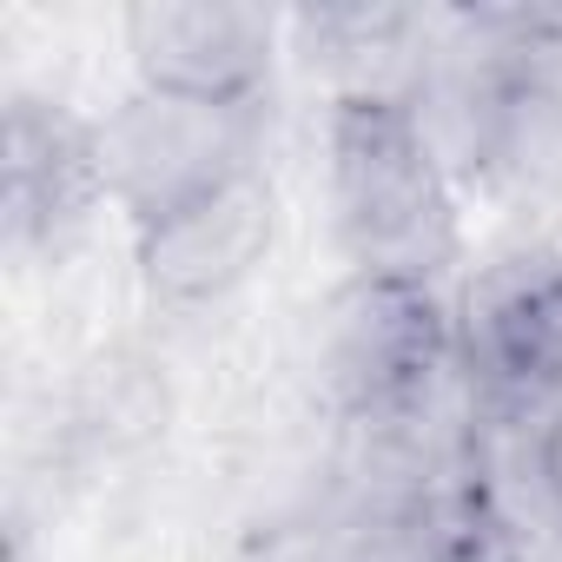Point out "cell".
<instances>
[{
  "label": "cell",
  "instance_id": "3957f363",
  "mask_svg": "<svg viewBox=\"0 0 562 562\" xmlns=\"http://www.w3.org/2000/svg\"><path fill=\"white\" fill-rule=\"evenodd\" d=\"M457 371L483 424H536L562 404V245L516 238L457 285Z\"/></svg>",
  "mask_w": 562,
  "mask_h": 562
},
{
  "label": "cell",
  "instance_id": "8992f818",
  "mask_svg": "<svg viewBox=\"0 0 562 562\" xmlns=\"http://www.w3.org/2000/svg\"><path fill=\"white\" fill-rule=\"evenodd\" d=\"M271 245H278V186L265 166H251L212 192H192L139 218L133 271L159 312H212L238 285H251Z\"/></svg>",
  "mask_w": 562,
  "mask_h": 562
},
{
  "label": "cell",
  "instance_id": "ba28073f",
  "mask_svg": "<svg viewBox=\"0 0 562 562\" xmlns=\"http://www.w3.org/2000/svg\"><path fill=\"white\" fill-rule=\"evenodd\" d=\"M529 470H536V490L549 496V509L562 516V404H549L536 417V437H529Z\"/></svg>",
  "mask_w": 562,
  "mask_h": 562
},
{
  "label": "cell",
  "instance_id": "52a82bcc",
  "mask_svg": "<svg viewBox=\"0 0 562 562\" xmlns=\"http://www.w3.org/2000/svg\"><path fill=\"white\" fill-rule=\"evenodd\" d=\"M113 205L100 172V120L54 93H8L0 113V218L14 251H67Z\"/></svg>",
  "mask_w": 562,
  "mask_h": 562
},
{
  "label": "cell",
  "instance_id": "6da1fadb",
  "mask_svg": "<svg viewBox=\"0 0 562 562\" xmlns=\"http://www.w3.org/2000/svg\"><path fill=\"white\" fill-rule=\"evenodd\" d=\"M325 192L351 271L457 278L463 186L411 100H325Z\"/></svg>",
  "mask_w": 562,
  "mask_h": 562
},
{
  "label": "cell",
  "instance_id": "5b68a950",
  "mask_svg": "<svg viewBox=\"0 0 562 562\" xmlns=\"http://www.w3.org/2000/svg\"><path fill=\"white\" fill-rule=\"evenodd\" d=\"M278 54H285V14L245 8V0H139L126 8L133 87L166 100L265 113Z\"/></svg>",
  "mask_w": 562,
  "mask_h": 562
},
{
  "label": "cell",
  "instance_id": "7a4b0ae2",
  "mask_svg": "<svg viewBox=\"0 0 562 562\" xmlns=\"http://www.w3.org/2000/svg\"><path fill=\"white\" fill-rule=\"evenodd\" d=\"M318 378L351 417H404L457 384V292L345 271L318 312Z\"/></svg>",
  "mask_w": 562,
  "mask_h": 562
},
{
  "label": "cell",
  "instance_id": "277c9868",
  "mask_svg": "<svg viewBox=\"0 0 562 562\" xmlns=\"http://www.w3.org/2000/svg\"><path fill=\"white\" fill-rule=\"evenodd\" d=\"M251 166H265V113H225V106H192L133 87L100 120V172L126 225L192 192H212Z\"/></svg>",
  "mask_w": 562,
  "mask_h": 562
}]
</instances>
